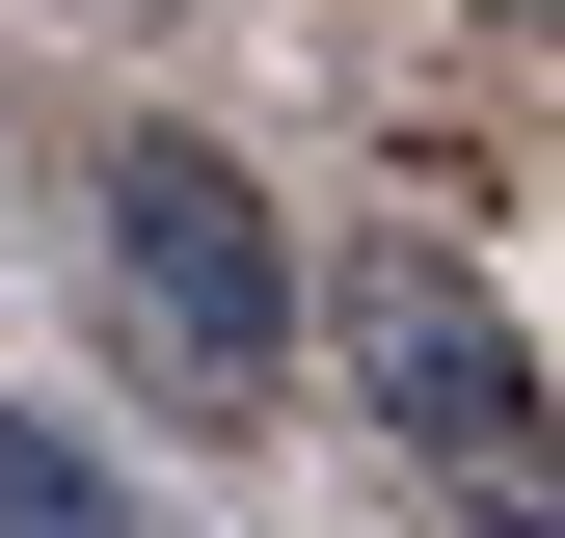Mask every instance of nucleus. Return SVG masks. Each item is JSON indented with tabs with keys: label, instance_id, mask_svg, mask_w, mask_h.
Here are the masks:
<instances>
[{
	"label": "nucleus",
	"instance_id": "1",
	"mask_svg": "<svg viewBox=\"0 0 565 538\" xmlns=\"http://www.w3.org/2000/svg\"><path fill=\"white\" fill-rule=\"evenodd\" d=\"M82 216H108V323L162 351V404H216V431H243V404L297 377V216H269L216 134H135Z\"/></svg>",
	"mask_w": 565,
	"mask_h": 538
},
{
	"label": "nucleus",
	"instance_id": "2",
	"mask_svg": "<svg viewBox=\"0 0 565 538\" xmlns=\"http://www.w3.org/2000/svg\"><path fill=\"white\" fill-rule=\"evenodd\" d=\"M350 377L404 404V458H431L484 538H539V377H512V323H484L431 243H350Z\"/></svg>",
	"mask_w": 565,
	"mask_h": 538
},
{
	"label": "nucleus",
	"instance_id": "3",
	"mask_svg": "<svg viewBox=\"0 0 565 538\" xmlns=\"http://www.w3.org/2000/svg\"><path fill=\"white\" fill-rule=\"evenodd\" d=\"M0 538H135V512H108L82 458H54V431H0Z\"/></svg>",
	"mask_w": 565,
	"mask_h": 538
},
{
	"label": "nucleus",
	"instance_id": "4",
	"mask_svg": "<svg viewBox=\"0 0 565 538\" xmlns=\"http://www.w3.org/2000/svg\"><path fill=\"white\" fill-rule=\"evenodd\" d=\"M54 28H162V0H54Z\"/></svg>",
	"mask_w": 565,
	"mask_h": 538
}]
</instances>
